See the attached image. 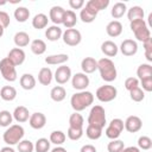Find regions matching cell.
<instances>
[{
	"label": "cell",
	"mask_w": 152,
	"mask_h": 152,
	"mask_svg": "<svg viewBox=\"0 0 152 152\" xmlns=\"http://www.w3.org/2000/svg\"><path fill=\"white\" fill-rule=\"evenodd\" d=\"M94 102V95L93 93L88 90H82L78 93H75L70 99V104L75 112H81L88 108Z\"/></svg>",
	"instance_id": "obj_1"
},
{
	"label": "cell",
	"mask_w": 152,
	"mask_h": 152,
	"mask_svg": "<svg viewBox=\"0 0 152 152\" xmlns=\"http://www.w3.org/2000/svg\"><path fill=\"white\" fill-rule=\"evenodd\" d=\"M97 70L100 71L101 78L106 82H113L118 76L114 62L107 57L97 61Z\"/></svg>",
	"instance_id": "obj_2"
},
{
	"label": "cell",
	"mask_w": 152,
	"mask_h": 152,
	"mask_svg": "<svg viewBox=\"0 0 152 152\" xmlns=\"http://www.w3.org/2000/svg\"><path fill=\"white\" fill-rule=\"evenodd\" d=\"M24 134H25V131H24L23 126L15 124V125H11L5 131L2 139L7 145L12 146V145H17L18 142H20L24 138Z\"/></svg>",
	"instance_id": "obj_3"
},
{
	"label": "cell",
	"mask_w": 152,
	"mask_h": 152,
	"mask_svg": "<svg viewBox=\"0 0 152 152\" xmlns=\"http://www.w3.org/2000/svg\"><path fill=\"white\" fill-rule=\"evenodd\" d=\"M88 125L96 126L99 128H103L106 125V110L102 106L96 104L93 106L89 115H88Z\"/></svg>",
	"instance_id": "obj_4"
},
{
	"label": "cell",
	"mask_w": 152,
	"mask_h": 152,
	"mask_svg": "<svg viewBox=\"0 0 152 152\" xmlns=\"http://www.w3.org/2000/svg\"><path fill=\"white\" fill-rule=\"evenodd\" d=\"M95 95H96V99L101 102H110L116 97L118 90L114 86L104 84V86H101L97 88Z\"/></svg>",
	"instance_id": "obj_5"
},
{
	"label": "cell",
	"mask_w": 152,
	"mask_h": 152,
	"mask_svg": "<svg viewBox=\"0 0 152 152\" xmlns=\"http://www.w3.org/2000/svg\"><path fill=\"white\" fill-rule=\"evenodd\" d=\"M0 72H1L2 77L8 82H14L18 77L15 66L10 62V59L7 57H5L0 61Z\"/></svg>",
	"instance_id": "obj_6"
},
{
	"label": "cell",
	"mask_w": 152,
	"mask_h": 152,
	"mask_svg": "<svg viewBox=\"0 0 152 152\" xmlns=\"http://www.w3.org/2000/svg\"><path fill=\"white\" fill-rule=\"evenodd\" d=\"M124 128H125V127H124V121H122L121 119H119V118L113 119V120L109 122V125L107 126L106 131H104L106 137L109 138V139H112V140L118 139V138L120 137V134L122 133Z\"/></svg>",
	"instance_id": "obj_7"
},
{
	"label": "cell",
	"mask_w": 152,
	"mask_h": 152,
	"mask_svg": "<svg viewBox=\"0 0 152 152\" xmlns=\"http://www.w3.org/2000/svg\"><path fill=\"white\" fill-rule=\"evenodd\" d=\"M63 42L69 46H76L82 40V34L76 28H66L62 34Z\"/></svg>",
	"instance_id": "obj_8"
},
{
	"label": "cell",
	"mask_w": 152,
	"mask_h": 152,
	"mask_svg": "<svg viewBox=\"0 0 152 152\" xmlns=\"http://www.w3.org/2000/svg\"><path fill=\"white\" fill-rule=\"evenodd\" d=\"M71 86L80 91L86 90V88L89 86V77L83 72H76L74 76H71Z\"/></svg>",
	"instance_id": "obj_9"
},
{
	"label": "cell",
	"mask_w": 152,
	"mask_h": 152,
	"mask_svg": "<svg viewBox=\"0 0 152 152\" xmlns=\"http://www.w3.org/2000/svg\"><path fill=\"white\" fill-rule=\"evenodd\" d=\"M71 76H72L71 75V69L69 66L64 65V64L58 66L55 71V75H53V77H55V80L58 84H65L71 78Z\"/></svg>",
	"instance_id": "obj_10"
},
{
	"label": "cell",
	"mask_w": 152,
	"mask_h": 152,
	"mask_svg": "<svg viewBox=\"0 0 152 152\" xmlns=\"http://www.w3.org/2000/svg\"><path fill=\"white\" fill-rule=\"evenodd\" d=\"M7 58L10 59V62L14 66H18V65H21L25 62L26 55H25V51L23 49H20V48H13L12 50H10V52L7 55Z\"/></svg>",
	"instance_id": "obj_11"
},
{
	"label": "cell",
	"mask_w": 152,
	"mask_h": 152,
	"mask_svg": "<svg viewBox=\"0 0 152 152\" xmlns=\"http://www.w3.org/2000/svg\"><path fill=\"white\" fill-rule=\"evenodd\" d=\"M124 127H125V129H126L127 132H129V133H135V132H138V131L141 129V127H142V121H141V119H140L139 116H137V115H131V116H128V118L126 119V121L124 122Z\"/></svg>",
	"instance_id": "obj_12"
},
{
	"label": "cell",
	"mask_w": 152,
	"mask_h": 152,
	"mask_svg": "<svg viewBox=\"0 0 152 152\" xmlns=\"http://www.w3.org/2000/svg\"><path fill=\"white\" fill-rule=\"evenodd\" d=\"M120 51L124 56H134L138 52V44L133 39H125L120 45Z\"/></svg>",
	"instance_id": "obj_13"
},
{
	"label": "cell",
	"mask_w": 152,
	"mask_h": 152,
	"mask_svg": "<svg viewBox=\"0 0 152 152\" xmlns=\"http://www.w3.org/2000/svg\"><path fill=\"white\" fill-rule=\"evenodd\" d=\"M28 124L33 129H42L46 124V116L40 112H36L30 115Z\"/></svg>",
	"instance_id": "obj_14"
},
{
	"label": "cell",
	"mask_w": 152,
	"mask_h": 152,
	"mask_svg": "<svg viewBox=\"0 0 152 152\" xmlns=\"http://www.w3.org/2000/svg\"><path fill=\"white\" fill-rule=\"evenodd\" d=\"M64 13H65V10L61 6H52L50 8V12H49V18L51 19V21L55 24V25H59L63 23V18H64Z\"/></svg>",
	"instance_id": "obj_15"
},
{
	"label": "cell",
	"mask_w": 152,
	"mask_h": 152,
	"mask_svg": "<svg viewBox=\"0 0 152 152\" xmlns=\"http://www.w3.org/2000/svg\"><path fill=\"white\" fill-rule=\"evenodd\" d=\"M106 32L109 37H119L122 33V24L119 20H112L106 26Z\"/></svg>",
	"instance_id": "obj_16"
},
{
	"label": "cell",
	"mask_w": 152,
	"mask_h": 152,
	"mask_svg": "<svg viewBox=\"0 0 152 152\" xmlns=\"http://www.w3.org/2000/svg\"><path fill=\"white\" fill-rule=\"evenodd\" d=\"M12 115H13V119L17 122H26L30 119L31 114H30L28 109L25 106H18V107H15L14 112L12 113Z\"/></svg>",
	"instance_id": "obj_17"
},
{
	"label": "cell",
	"mask_w": 152,
	"mask_h": 152,
	"mask_svg": "<svg viewBox=\"0 0 152 152\" xmlns=\"http://www.w3.org/2000/svg\"><path fill=\"white\" fill-rule=\"evenodd\" d=\"M81 68L83 74H93L95 70H97V61H95L93 57H86L81 62Z\"/></svg>",
	"instance_id": "obj_18"
},
{
	"label": "cell",
	"mask_w": 152,
	"mask_h": 152,
	"mask_svg": "<svg viewBox=\"0 0 152 152\" xmlns=\"http://www.w3.org/2000/svg\"><path fill=\"white\" fill-rule=\"evenodd\" d=\"M68 61H69V56L66 53L50 55L45 58V63L49 64V65H63Z\"/></svg>",
	"instance_id": "obj_19"
},
{
	"label": "cell",
	"mask_w": 152,
	"mask_h": 152,
	"mask_svg": "<svg viewBox=\"0 0 152 152\" xmlns=\"http://www.w3.org/2000/svg\"><path fill=\"white\" fill-rule=\"evenodd\" d=\"M52 78H53V74H52L50 68L45 66V68H42L39 70V72H38V82L42 86H49L52 82Z\"/></svg>",
	"instance_id": "obj_20"
},
{
	"label": "cell",
	"mask_w": 152,
	"mask_h": 152,
	"mask_svg": "<svg viewBox=\"0 0 152 152\" xmlns=\"http://www.w3.org/2000/svg\"><path fill=\"white\" fill-rule=\"evenodd\" d=\"M101 51L107 56V58L108 57H114V56H116V53H118V51H119V48H118V45L114 43V42H112V40H106V42H103L102 44H101Z\"/></svg>",
	"instance_id": "obj_21"
},
{
	"label": "cell",
	"mask_w": 152,
	"mask_h": 152,
	"mask_svg": "<svg viewBox=\"0 0 152 152\" xmlns=\"http://www.w3.org/2000/svg\"><path fill=\"white\" fill-rule=\"evenodd\" d=\"M62 34H63V31L59 26L57 25H52V26H49L45 31V37L48 38V40L50 42H56L58 40L59 38H62Z\"/></svg>",
	"instance_id": "obj_22"
},
{
	"label": "cell",
	"mask_w": 152,
	"mask_h": 152,
	"mask_svg": "<svg viewBox=\"0 0 152 152\" xmlns=\"http://www.w3.org/2000/svg\"><path fill=\"white\" fill-rule=\"evenodd\" d=\"M19 82H20L21 88L25 89V90L33 89L36 87V83H37V81H36V78H34V76L32 74H24V75H21Z\"/></svg>",
	"instance_id": "obj_23"
},
{
	"label": "cell",
	"mask_w": 152,
	"mask_h": 152,
	"mask_svg": "<svg viewBox=\"0 0 152 152\" xmlns=\"http://www.w3.org/2000/svg\"><path fill=\"white\" fill-rule=\"evenodd\" d=\"M13 42L17 45V48H20V49L21 48H25L30 43V36L26 32H24V31H19V32H17L14 34Z\"/></svg>",
	"instance_id": "obj_24"
},
{
	"label": "cell",
	"mask_w": 152,
	"mask_h": 152,
	"mask_svg": "<svg viewBox=\"0 0 152 152\" xmlns=\"http://www.w3.org/2000/svg\"><path fill=\"white\" fill-rule=\"evenodd\" d=\"M108 5H109V0H89V1H87V4H86V6H87L88 8L93 10V11L96 12V13H99L100 11L107 8Z\"/></svg>",
	"instance_id": "obj_25"
},
{
	"label": "cell",
	"mask_w": 152,
	"mask_h": 152,
	"mask_svg": "<svg viewBox=\"0 0 152 152\" xmlns=\"http://www.w3.org/2000/svg\"><path fill=\"white\" fill-rule=\"evenodd\" d=\"M48 23H49V19H48V15L44 14V13H38L33 17L32 19V26L36 28V30H42V28H45L48 26Z\"/></svg>",
	"instance_id": "obj_26"
},
{
	"label": "cell",
	"mask_w": 152,
	"mask_h": 152,
	"mask_svg": "<svg viewBox=\"0 0 152 152\" xmlns=\"http://www.w3.org/2000/svg\"><path fill=\"white\" fill-rule=\"evenodd\" d=\"M0 97L4 101H13L17 97V90L12 86H4L0 90Z\"/></svg>",
	"instance_id": "obj_27"
},
{
	"label": "cell",
	"mask_w": 152,
	"mask_h": 152,
	"mask_svg": "<svg viewBox=\"0 0 152 152\" xmlns=\"http://www.w3.org/2000/svg\"><path fill=\"white\" fill-rule=\"evenodd\" d=\"M127 12V6L125 2H115L110 10V14L114 19H120L124 17V14Z\"/></svg>",
	"instance_id": "obj_28"
},
{
	"label": "cell",
	"mask_w": 152,
	"mask_h": 152,
	"mask_svg": "<svg viewBox=\"0 0 152 152\" xmlns=\"http://www.w3.org/2000/svg\"><path fill=\"white\" fill-rule=\"evenodd\" d=\"M76 23H77L76 13H75L72 10L65 11L64 18H63V23H62V24H63L66 28H74V26L76 25Z\"/></svg>",
	"instance_id": "obj_29"
},
{
	"label": "cell",
	"mask_w": 152,
	"mask_h": 152,
	"mask_svg": "<svg viewBox=\"0 0 152 152\" xmlns=\"http://www.w3.org/2000/svg\"><path fill=\"white\" fill-rule=\"evenodd\" d=\"M66 96V90L64 89V87L62 86H56L51 89L50 91V97L55 101V102H61L65 99Z\"/></svg>",
	"instance_id": "obj_30"
},
{
	"label": "cell",
	"mask_w": 152,
	"mask_h": 152,
	"mask_svg": "<svg viewBox=\"0 0 152 152\" xmlns=\"http://www.w3.org/2000/svg\"><path fill=\"white\" fill-rule=\"evenodd\" d=\"M96 17H97V13L94 12L93 10L88 8L87 6H84V7L81 10V12H80V18H81V20H82L83 23H87V24L93 23V21L96 19Z\"/></svg>",
	"instance_id": "obj_31"
},
{
	"label": "cell",
	"mask_w": 152,
	"mask_h": 152,
	"mask_svg": "<svg viewBox=\"0 0 152 152\" xmlns=\"http://www.w3.org/2000/svg\"><path fill=\"white\" fill-rule=\"evenodd\" d=\"M144 10L140 6H132L129 10H127V18L129 21L144 19Z\"/></svg>",
	"instance_id": "obj_32"
},
{
	"label": "cell",
	"mask_w": 152,
	"mask_h": 152,
	"mask_svg": "<svg viewBox=\"0 0 152 152\" xmlns=\"http://www.w3.org/2000/svg\"><path fill=\"white\" fill-rule=\"evenodd\" d=\"M30 48H31V51H32L34 55H37V56L43 55V53L46 51V44H45V42L42 40V39H34V40H32Z\"/></svg>",
	"instance_id": "obj_33"
},
{
	"label": "cell",
	"mask_w": 152,
	"mask_h": 152,
	"mask_svg": "<svg viewBox=\"0 0 152 152\" xmlns=\"http://www.w3.org/2000/svg\"><path fill=\"white\" fill-rule=\"evenodd\" d=\"M14 18L18 23H25L30 18V11L24 6H19L14 10Z\"/></svg>",
	"instance_id": "obj_34"
},
{
	"label": "cell",
	"mask_w": 152,
	"mask_h": 152,
	"mask_svg": "<svg viewBox=\"0 0 152 152\" xmlns=\"http://www.w3.org/2000/svg\"><path fill=\"white\" fill-rule=\"evenodd\" d=\"M83 124H84V119L78 112H75V113H72L70 115V118H69V127L83 128Z\"/></svg>",
	"instance_id": "obj_35"
},
{
	"label": "cell",
	"mask_w": 152,
	"mask_h": 152,
	"mask_svg": "<svg viewBox=\"0 0 152 152\" xmlns=\"http://www.w3.org/2000/svg\"><path fill=\"white\" fill-rule=\"evenodd\" d=\"M137 76L140 78V80H144V78H148V77H152V66L147 63H144V64H140L137 69Z\"/></svg>",
	"instance_id": "obj_36"
},
{
	"label": "cell",
	"mask_w": 152,
	"mask_h": 152,
	"mask_svg": "<svg viewBox=\"0 0 152 152\" xmlns=\"http://www.w3.org/2000/svg\"><path fill=\"white\" fill-rule=\"evenodd\" d=\"M86 135L90 140H97L102 135V128H99V127L93 126V125H88L86 128Z\"/></svg>",
	"instance_id": "obj_37"
},
{
	"label": "cell",
	"mask_w": 152,
	"mask_h": 152,
	"mask_svg": "<svg viewBox=\"0 0 152 152\" xmlns=\"http://www.w3.org/2000/svg\"><path fill=\"white\" fill-rule=\"evenodd\" d=\"M133 33H134L137 40L142 42V43H144L145 40H147V39L151 38V32H150L147 25H146V26H142V27H140V28H138V30H135V31H133Z\"/></svg>",
	"instance_id": "obj_38"
},
{
	"label": "cell",
	"mask_w": 152,
	"mask_h": 152,
	"mask_svg": "<svg viewBox=\"0 0 152 152\" xmlns=\"http://www.w3.org/2000/svg\"><path fill=\"white\" fill-rule=\"evenodd\" d=\"M65 139H66V135H65L64 132H62V131H53V132H51L49 140H50V142L59 146V145L64 144Z\"/></svg>",
	"instance_id": "obj_39"
},
{
	"label": "cell",
	"mask_w": 152,
	"mask_h": 152,
	"mask_svg": "<svg viewBox=\"0 0 152 152\" xmlns=\"http://www.w3.org/2000/svg\"><path fill=\"white\" fill-rule=\"evenodd\" d=\"M50 140L46 138H39L34 144V151L36 152H48L50 150Z\"/></svg>",
	"instance_id": "obj_40"
},
{
	"label": "cell",
	"mask_w": 152,
	"mask_h": 152,
	"mask_svg": "<svg viewBox=\"0 0 152 152\" xmlns=\"http://www.w3.org/2000/svg\"><path fill=\"white\" fill-rule=\"evenodd\" d=\"M13 120V115L8 110H0V126L1 127H8L11 126Z\"/></svg>",
	"instance_id": "obj_41"
},
{
	"label": "cell",
	"mask_w": 152,
	"mask_h": 152,
	"mask_svg": "<svg viewBox=\"0 0 152 152\" xmlns=\"http://www.w3.org/2000/svg\"><path fill=\"white\" fill-rule=\"evenodd\" d=\"M124 147H125L124 141H121L119 139H114V140L109 141L108 145H107L108 152H121Z\"/></svg>",
	"instance_id": "obj_42"
},
{
	"label": "cell",
	"mask_w": 152,
	"mask_h": 152,
	"mask_svg": "<svg viewBox=\"0 0 152 152\" xmlns=\"http://www.w3.org/2000/svg\"><path fill=\"white\" fill-rule=\"evenodd\" d=\"M66 135L70 140H80L83 135V128H72V127H69L68 128V132H66Z\"/></svg>",
	"instance_id": "obj_43"
},
{
	"label": "cell",
	"mask_w": 152,
	"mask_h": 152,
	"mask_svg": "<svg viewBox=\"0 0 152 152\" xmlns=\"http://www.w3.org/2000/svg\"><path fill=\"white\" fill-rule=\"evenodd\" d=\"M129 96H131V99H132L134 102H140V101L144 100L145 93H144V90H142L140 87H137V88H134V89H132V90L129 91Z\"/></svg>",
	"instance_id": "obj_44"
},
{
	"label": "cell",
	"mask_w": 152,
	"mask_h": 152,
	"mask_svg": "<svg viewBox=\"0 0 152 152\" xmlns=\"http://www.w3.org/2000/svg\"><path fill=\"white\" fill-rule=\"evenodd\" d=\"M34 145L30 140H21L18 142V151L19 152H33Z\"/></svg>",
	"instance_id": "obj_45"
},
{
	"label": "cell",
	"mask_w": 152,
	"mask_h": 152,
	"mask_svg": "<svg viewBox=\"0 0 152 152\" xmlns=\"http://www.w3.org/2000/svg\"><path fill=\"white\" fill-rule=\"evenodd\" d=\"M138 148H141V150H150L152 147V140L150 137L147 135H142L138 139Z\"/></svg>",
	"instance_id": "obj_46"
},
{
	"label": "cell",
	"mask_w": 152,
	"mask_h": 152,
	"mask_svg": "<svg viewBox=\"0 0 152 152\" xmlns=\"http://www.w3.org/2000/svg\"><path fill=\"white\" fill-rule=\"evenodd\" d=\"M144 49H145V57L148 62H152V38L145 40L144 43Z\"/></svg>",
	"instance_id": "obj_47"
},
{
	"label": "cell",
	"mask_w": 152,
	"mask_h": 152,
	"mask_svg": "<svg viewBox=\"0 0 152 152\" xmlns=\"http://www.w3.org/2000/svg\"><path fill=\"white\" fill-rule=\"evenodd\" d=\"M137 87H139V80L137 77H128V78H126V81H125V88L128 91H131L132 89H134Z\"/></svg>",
	"instance_id": "obj_48"
},
{
	"label": "cell",
	"mask_w": 152,
	"mask_h": 152,
	"mask_svg": "<svg viewBox=\"0 0 152 152\" xmlns=\"http://www.w3.org/2000/svg\"><path fill=\"white\" fill-rule=\"evenodd\" d=\"M10 23H11L10 15L5 11H0V26H2L4 28H6V27L10 26Z\"/></svg>",
	"instance_id": "obj_49"
},
{
	"label": "cell",
	"mask_w": 152,
	"mask_h": 152,
	"mask_svg": "<svg viewBox=\"0 0 152 152\" xmlns=\"http://www.w3.org/2000/svg\"><path fill=\"white\" fill-rule=\"evenodd\" d=\"M140 83L142 86V90H145V91H152V77L140 80Z\"/></svg>",
	"instance_id": "obj_50"
},
{
	"label": "cell",
	"mask_w": 152,
	"mask_h": 152,
	"mask_svg": "<svg viewBox=\"0 0 152 152\" xmlns=\"http://www.w3.org/2000/svg\"><path fill=\"white\" fill-rule=\"evenodd\" d=\"M69 5L72 10H82L84 6L83 0H69Z\"/></svg>",
	"instance_id": "obj_51"
},
{
	"label": "cell",
	"mask_w": 152,
	"mask_h": 152,
	"mask_svg": "<svg viewBox=\"0 0 152 152\" xmlns=\"http://www.w3.org/2000/svg\"><path fill=\"white\" fill-rule=\"evenodd\" d=\"M80 152H96V147L94 145H90V144H87V145H83L80 150Z\"/></svg>",
	"instance_id": "obj_52"
},
{
	"label": "cell",
	"mask_w": 152,
	"mask_h": 152,
	"mask_svg": "<svg viewBox=\"0 0 152 152\" xmlns=\"http://www.w3.org/2000/svg\"><path fill=\"white\" fill-rule=\"evenodd\" d=\"M121 152H140V148L135 146H128V147H124Z\"/></svg>",
	"instance_id": "obj_53"
},
{
	"label": "cell",
	"mask_w": 152,
	"mask_h": 152,
	"mask_svg": "<svg viewBox=\"0 0 152 152\" xmlns=\"http://www.w3.org/2000/svg\"><path fill=\"white\" fill-rule=\"evenodd\" d=\"M51 152H68V151H66L64 147H62V146H57V147L52 148Z\"/></svg>",
	"instance_id": "obj_54"
},
{
	"label": "cell",
	"mask_w": 152,
	"mask_h": 152,
	"mask_svg": "<svg viewBox=\"0 0 152 152\" xmlns=\"http://www.w3.org/2000/svg\"><path fill=\"white\" fill-rule=\"evenodd\" d=\"M0 152H15L12 147H10V146H6V147H2V148H0Z\"/></svg>",
	"instance_id": "obj_55"
},
{
	"label": "cell",
	"mask_w": 152,
	"mask_h": 152,
	"mask_svg": "<svg viewBox=\"0 0 152 152\" xmlns=\"http://www.w3.org/2000/svg\"><path fill=\"white\" fill-rule=\"evenodd\" d=\"M4 31H5V28H4L2 26H0V38L2 37V34H4Z\"/></svg>",
	"instance_id": "obj_56"
},
{
	"label": "cell",
	"mask_w": 152,
	"mask_h": 152,
	"mask_svg": "<svg viewBox=\"0 0 152 152\" xmlns=\"http://www.w3.org/2000/svg\"><path fill=\"white\" fill-rule=\"evenodd\" d=\"M10 2L11 4H18V2H20V0H10Z\"/></svg>",
	"instance_id": "obj_57"
},
{
	"label": "cell",
	"mask_w": 152,
	"mask_h": 152,
	"mask_svg": "<svg viewBox=\"0 0 152 152\" xmlns=\"http://www.w3.org/2000/svg\"><path fill=\"white\" fill-rule=\"evenodd\" d=\"M7 1H0V5H5Z\"/></svg>",
	"instance_id": "obj_58"
}]
</instances>
